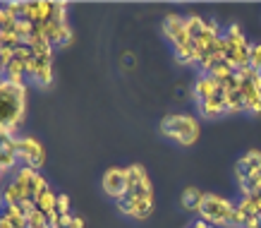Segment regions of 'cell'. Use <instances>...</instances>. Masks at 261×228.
Segmentation results:
<instances>
[{
  "label": "cell",
  "mask_w": 261,
  "mask_h": 228,
  "mask_svg": "<svg viewBox=\"0 0 261 228\" xmlns=\"http://www.w3.org/2000/svg\"><path fill=\"white\" fill-rule=\"evenodd\" d=\"M199 132H201V125L190 113H173L161 120V134L180 147H192L199 140Z\"/></svg>",
  "instance_id": "7a4b0ae2"
},
{
  "label": "cell",
  "mask_w": 261,
  "mask_h": 228,
  "mask_svg": "<svg viewBox=\"0 0 261 228\" xmlns=\"http://www.w3.org/2000/svg\"><path fill=\"white\" fill-rule=\"evenodd\" d=\"M115 204H118V212L120 214H125V216H129V219H132V214H135V197L125 195V197H120Z\"/></svg>",
  "instance_id": "ffe728a7"
},
{
  "label": "cell",
  "mask_w": 261,
  "mask_h": 228,
  "mask_svg": "<svg viewBox=\"0 0 261 228\" xmlns=\"http://www.w3.org/2000/svg\"><path fill=\"white\" fill-rule=\"evenodd\" d=\"M206 192H201L199 188H194V185H190V188H185L182 190V197H180V202L182 207L187 209V212H197L201 209V199H204Z\"/></svg>",
  "instance_id": "5bb4252c"
},
{
  "label": "cell",
  "mask_w": 261,
  "mask_h": 228,
  "mask_svg": "<svg viewBox=\"0 0 261 228\" xmlns=\"http://www.w3.org/2000/svg\"><path fill=\"white\" fill-rule=\"evenodd\" d=\"M29 84H17L0 77V132L17 137V130L27 118Z\"/></svg>",
  "instance_id": "6da1fadb"
},
{
  "label": "cell",
  "mask_w": 261,
  "mask_h": 228,
  "mask_svg": "<svg viewBox=\"0 0 261 228\" xmlns=\"http://www.w3.org/2000/svg\"><path fill=\"white\" fill-rule=\"evenodd\" d=\"M103 192L118 202L127 192V168H108L103 175Z\"/></svg>",
  "instance_id": "9c48e42d"
},
{
  "label": "cell",
  "mask_w": 261,
  "mask_h": 228,
  "mask_svg": "<svg viewBox=\"0 0 261 228\" xmlns=\"http://www.w3.org/2000/svg\"><path fill=\"white\" fill-rule=\"evenodd\" d=\"M151 212H153V197H139V199H135V214H132L135 221L149 219Z\"/></svg>",
  "instance_id": "2e32d148"
},
{
  "label": "cell",
  "mask_w": 261,
  "mask_h": 228,
  "mask_svg": "<svg viewBox=\"0 0 261 228\" xmlns=\"http://www.w3.org/2000/svg\"><path fill=\"white\" fill-rule=\"evenodd\" d=\"M238 164H242L247 168V171H249V173H252V171H256V168H261V151L259 149H249L245 154V156L240 158Z\"/></svg>",
  "instance_id": "ac0fdd59"
},
{
  "label": "cell",
  "mask_w": 261,
  "mask_h": 228,
  "mask_svg": "<svg viewBox=\"0 0 261 228\" xmlns=\"http://www.w3.org/2000/svg\"><path fill=\"white\" fill-rule=\"evenodd\" d=\"M225 101H228V113H247L245 108V96H242V92H228V96H225Z\"/></svg>",
  "instance_id": "e0dca14e"
},
{
  "label": "cell",
  "mask_w": 261,
  "mask_h": 228,
  "mask_svg": "<svg viewBox=\"0 0 261 228\" xmlns=\"http://www.w3.org/2000/svg\"><path fill=\"white\" fill-rule=\"evenodd\" d=\"M232 209H235V202H230V199H225L221 195L206 192L204 199H201L199 216H201V221L211 223L214 228H232V223H230Z\"/></svg>",
  "instance_id": "3957f363"
},
{
  "label": "cell",
  "mask_w": 261,
  "mask_h": 228,
  "mask_svg": "<svg viewBox=\"0 0 261 228\" xmlns=\"http://www.w3.org/2000/svg\"><path fill=\"white\" fill-rule=\"evenodd\" d=\"M17 161L19 166H27V168H34V171H41V166L46 164V149L36 137H17Z\"/></svg>",
  "instance_id": "5b68a950"
},
{
  "label": "cell",
  "mask_w": 261,
  "mask_h": 228,
  "mask_svg": "<svg viewBox=\"0 0 261 228\" xmlns=\"http://www.w3.org/2000/svg\"><path fill=\"white\" fill-rule=\"evenodd\" d=\"M27 228H50V221H48V214L34 209L29 216H27Z\"/></svg>",
  "instance_id": "d6986e66"
},
{
  "label": "cell",
  "mask_w": 261,
  "mask_h": 228,
  "mask_svg": "<svg viewBox=\"0 0 261 228\" xmlns=\"http://www.w3.org/2000/svg\"><path fill=\"white\" fill-rule=\"evenodd\" d=\"M56 202H58V192L50 185H46V188L41 190L39 195H36V199H34V204H36V209L43 214H53V209H56Z\"/></svg>",
  "instance_id": "4fadbf2b"
},
{
  "label": "cell",
  "mask_w": 261,
  "mask_h": 228,
  "mask_svg": "<svg viewBox=\"0 0 261 228\" xmlns=\"http://www.w3.org/2000/svg\"><path fill=\"white\" fill-rule=\"evenodd\" d=\"M3 178H5V173L0 171V192H3Z\"/></svg>",
  "instance_id": "cb8c5ba5"
},
{
  "label": "cell",
  "mask_w": 261,
  "mask_h": 228,
  "mask_svg": "<svg viewBox=\"0 0 261 228\" xmlns=\"http://www.w3.org/2000/svg\"><path fill=\"white\" fill-rule=\"evenodd\" d=\"M190 228H214V226H211V223H206V221H201V219H199L197 223H192Z\"/></svg>",
  "instance_id": "7402d4cb"
},
{
  "label": "cell",
  "mask_w": 261,
  "mask_h": 228,
  "mask_svg": "<svg viewBox=\"0 0 261 228\" xmlns=\"http://www.w3.org/2000/svg\"><path fill=\"white\" fill-rule=\"evenodd\" d=\"M163 36L170 41V46L173 48L192 43L190 34H187V29H185V17L175 15V12H170V15L163 19Z\"/></svg>",
  "instance_id": "52a82bcc"
},
{
  "label": "cell",
  "mask_w": 261,
  "mask_h": 228,
  "mask_svg": "<svg viewBox=\"0 0 261 228\" xmlns=\"http://www.w3.org/2000/svg\"><path fill=\"white\" fill-rule=\"evenodd\" d=\"M218 89H221V82H218V79H214L211 75L199 72L192 94H194V101L197 103H204V101H208V99H214V96L218 94Z\"/></svg>",
  "instance_id": "8fae6325"
},
{
  "label": "cell",
  "mask_w": 261,
  "mask_h": 228,
  "mask_svg": "<svg viewBox=\"0 0 261 228\" xmlns=\"http://www.w3.org/2000/svg\"><path fill=\"white\" fill-rule=\"evenodd\" d=\"M0 77H3V67H0Z\"/></svg>",
  "instance_id": "d4e9b609"
},
{
  "label": "cell",
  "mask_w": 261,
  "mask_h": 228,
  "mask_svg": "<svg viewBox=\"0 0 261 228\" xmlns=\"http://www.w3.org/2000/svg\"><path fill=\"white\" fill-rule=\"evenodd\" d=\"M0 228H27V216L17 207H0Z\"/></svg>",
  "instance_id": "7c38bea8"
},
{
  "label": "cell",
  "mask_w": 261,
  "mask_h": 228,
  "mask_svg": "<svg viewBox=\"0 0 261 228\" xmlns=\"http://www.w3.org/2000/svg\"><path fill=\"white\" fill-rule=\"evenodd\" d=\"M10 180H15L17 185H19V190L24 192V199H32V202L36 199V195H39L41 190L48 185V180L39 173V171L27 168V166H19L15 173H12V178H10Z\"/></svg>",
  "instance_id": "8992f818"
},
{
  "label": "cell",
  "mask_w": 261,
  "mask_h": 228,
  "mask_svg": "<svg viewBox=\"0 0 261 228\" xmlns=\"http://www.w3.org/2000/svg\"><path fill=\"white\" fill-rule=\"evenodd\" d=\"M19 168L17 161V137L8 132H0V171L5 175H12Z\"/></svg>",
  "instance_id": "ba28073f"
},
{
  "label": "cell",
  "mask_w": 261,
  "mask_h": 228,
  "mask_svg": "<svg viewBox=\"0 0 261 228\" xmlns=\"http://www.w3.org/2000/svg\"><path fill=\"white\" fill-rule=\"evenodd\" d=\"M249 67L261 72V43H252L249 48Z\"/></svg>",
  "instance_id": "44dd1931"
},
{
  "label": "cell",
  "mask_w": 261,
  "mask_h": 228,
  "mask_svg": "<svg viewBox=\"0 0 261 228\" xmlns=\"http://www.w3.org/2000/svg\"><path fill=\"white\" fill-rule=\"evenodd\" d=\"M122 63H127V65H135V58H132V55H127V58H122Z\"/></svg>",
  "instance_id": "603a6c76"
},
{
  "label": "cell",
  "mask_w": 261,
  "mask_h": 228,
  "mask_svg": "<svg viewBox=\"0 0 261 228\" xmlns=\"http://www.w3.org/2000/svg\"><path fill=\"white\" fill-rule=\"evenodd\" d=\"M185 29H187V34H190V39H199L201 34L206 32V19L199 15H187L185 17Z\"/></svg>",
  "instance_id": "9a60e30c"
},
{
  "label": "cell",
  "mask_w": 261,
  "mask_h": 228,
  "mask_svg": "<svg viewBox=\"0 0 261 228\" xmlns=\"http://www.w3.org/2000/svg\"><path fill=\"white\" fill-rule=\"evenodd\" d=\"M225 96H228V92L221 87L214 99H208V101H204V103H197L199 116L204 120H218V118H223V116H228V101H225Z\"/></svg>",
  "instance_id": "30bf717a"
},
{
  "label": "cell",
  "mask_w": 261,
  "mask_h": 228,
  "mask_svg": "<svg viewBox=\"0 0 261 228\" xmlns=\"http://www.w3.org/2000/svg\"><path fill=\"white\" fill-rule=\"evenodd\" d=\"M223 36H225V46H228L225 60H228L235 70L247 67V65H249V48H252V43H249L247 36L242 34L240 24H230L228 29L223 32Z\"/></svg>",
  "instance_id": "277c9868"
}]
</instances>
